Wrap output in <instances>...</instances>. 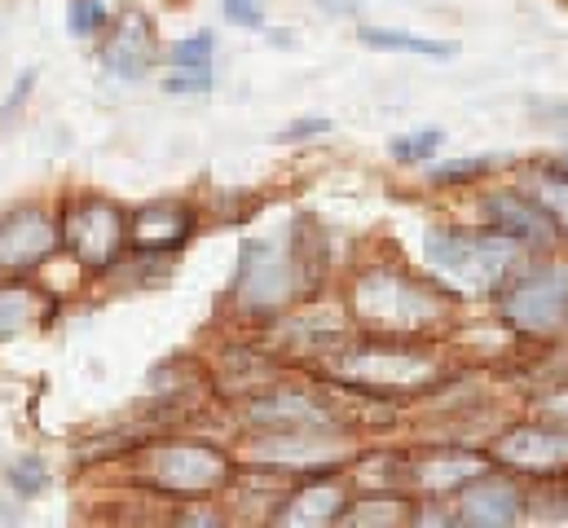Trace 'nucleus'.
Returning <instances> with one entry per match:
<instances>
[{"label":"nucleus","instance_id":"nucleus-1","mask_svg":"<svg viewBox=\"0 0 568 528\" xmlns=\"http://www.w3.org/2000/svg\"><path fill=\"white\" fill-rule=\"evenodd\" d=\"M427 268L454 295H494L520 261V243L507 234H427Z\"/></svg>","mask_w":568,"mask_h":528},{"label":"nucleus","instance_id":"nucleus-2","mask_svg":"<svg viewBox=\"0 0 568 528\" xmlns=\"http://www.w3.org/2000/svg\"><path fill=\"white\" fill-rule=\"evenodd\" d=\"M353 317L375 335L410 339L440 317V299L432 286L397 268H371L353 282Z\"/></svg>","mask_w":568,"mask_h":528},{"label":"nucleus","instance_id":"nucleus-3","mask_svg":"<svg viewBox=\"0 0 568 528\" xmlns=\"http://www.w3.org/2000/svg\"><path fill=\"white\" fill-rule=\"evenodd\" d=\"M331 370L348 388H362V393H379V396L415 393V388H424V384L436 379V362L427 357L424 348H410L406 339H393V335L362 339L357 348H348L344 357H335Z\"/></svg>","mask_w":568,"mask_h":528},{"label":"nucleus","instance_id":"nucleus-4","mask_svg":"<svg viewBox=\"0 0 568 528\" xmlns=\"http://www.w3.org/2000/svg\"><path fill=\"white\" fill-rule=\"evenodd\" d=\"M138 476L159 494H181V498H203L230 485V458L216 445L203 440H163L150 445L138 458Z\"/></svg>","mask_w":568,"mask_h":528},{"label":"nucleus","instance_id":"nucleus-5","mask_svg":"<svg viewBox=\"0 0 568 528\" xmlns=\"http://www.w3.org/2000/svg\"><path fill=\"white\" fill-rule=\"evenodd\" d=\"M503 322L520 335L547 339L568 331V264H538L503 291Z\"/></svg>","mask_w":568,"mask_h":528},{"label":"nucleus","instance_id":"nucleus-6","mask_svg":"<svg viewBox=\"0 0 568 528\" xmlns=\"http://www.w3.org/2000/svg\"><path fill=\"white\" fill-rule=\"evenodd\" d=\"M62 243H67V252L84 264V268L102 273V268H111V264L120 261V252L129 243V221H124V212L111 199L89 194V199L67 203Z\"/></svg>","mask_w":568,"mask_h":528},{"label":"nucleus","instance_id":"nucleus-7","mask_svg":"<svg viewBox=\"0 0 568 528\" xmlns=\"http://www.w3.org/2000/svg\"><path fill=\"white\" fill-rule=\"evenodd\" d=\"M494 463H503L507 471L534 476V480H556V476L568 471V427H556V423H520V427H511V431L498 436Z\"/></svg>","mask_w":568,"mask_h":528},{"label":"nucleus","instance_id":"nucleus-8","mask_svg":"<svg viewBox=\"0 0 568 528\" xmlns=\"http://www.w3.org/2000/svg\"><path fill=\"white\" fill-rule=\"evenodd\" d=\"M295 252H286L270 238H256L243 247V273H239V299L256 313L265 308H278L291 299V286H295Z\"/></svg>","mask_w":568,"mask_h":528},{"label":"nucleus","instance_id":"nucleus-9","mask_svg":"<svg viewBox=\"0 0 568 528\" xmlns=\"http://www.w3.org/2000/svg\"><path fill=\"white\" fill-rule=\"evenodd\" d=\"M62 230L40 207H13L0 216V273H27L58 247Z\"/></svg>","mask_w":568,"mask_h":528},{"label":"nucleus","instance_id":"nucleus-10","mask_svg":"<svg viewBox=\"0 0 568 528\" xmlns=\"http://www.w3.org/2000/svg\"><path fill=\"white\" fill-rule=\"evenodd\" d=\"M525 511V498L511 480H498V476H476L458 489V520L463 525H516Z\"/></svg>","mask_w":568,"mask_h":528},{"label":"nucleus","instance_id":"nucleus-11","mask_svg":"<svg viewBox=\"0 0 568 528\" xmlns=\"http://www.w3.org/2000/svg\"><path fill=\"white\" fill-rule=\"evenodd\" d=\"M154 49H159L154 22H150L145 13H124V18L111 27V40H106V49H102V62H106V71L120 75V80H142L145 71L154 67Z\"/></svg>","mask_w":568,"mask_h":528},{"label":"nucleus","instance_id":"nucleus-12","mask_svg":"<svg viewBox=\"0 0 568 528\" xmlns=\"http://www.w3.org/2000/svg\"><path fill=\"white\" fill-rule=\"evenodd\" d=\"M485 207H489L494 230L507 234V238H516V243H547L556 234V225H551V216L542 212L538 199H520V194L503 190V194H489Z\"/></svg>","mask_w":568,"mask_h":528},{"label":"nucleus","instance_id":"nucleus-13","mask_svg":"<svg viewBox=\"0 0 568 528\" xmlns=\"http://www.w3.org/2000/svg\"><path fill=\"white\" fill-rule=\"evenodd\" d=\"M190 225H194L190 207H181V203H150V207H142L129 221V238L142 252H176L190 238Z\"/></svg>","mask_w":568,"mask_h":528},{"label":"nucleus","instance_id":"nucleus-14","mask_svg":"<svg viewBox=\"0 0 568 528\" xmlns=\"http://www.w3.org/2000/svg\"><path fill=\"white\" fill-rule=\"evenodd\" d=\"M485 454L476 449H432L424 463L410 471V480H419L427 489H463L467 480L485 476Z\"/></svg>","mask_w":568,"mask_h":528},{"label":"nucleus","instance_id":"nucleus-15","mask_svg":"<svg viewBox=\"0 0 568 528\" xmlns=\"http://www.w3.org/2000/svg\"><path fill=\"white\" fill-rule=\"evenodd\" d=\"M339 511H344L339 489L331 480L322 485V476H308L283 502V525H331V520H339Z\"/></svg>","mask_w":568,"mask_h":528},{"label":"nucleus","instance_id":"nucleus-16","mask_svg":"<svg viewBox=\"0 0 568 528\" xmlns=\"http://www.w3.org/2000/svg\"><path fill=\"white\" fill-rule=\"evenodd\" d=\"M247 418L261 423V427H278V431H300V427L322 431V427H335L331 409H326V405H313V400H304V396H291V400H256V405L247 409Z\"/></svg>","mask_w":568,"mask_h":528},{"label":"nucleus","instance_id":"nucleus-17","mask_svg":"<svg viewBox=\"0 0 568 528\" xmlns=\"http://www.w3.org/2000/svg\"><path fill=\"white\" fill-rule=\"evenodd\" d=\"M40 299L44 295L31 291V286H0V339L36 326L40 322Z\"/></svg>","mask_w":568,"mask_h":528},{"label":"nucleus","instance_id":"nucleus-18","mask_svg":"<svg viewBox=\"0 0 568 528\" xmlns=\"http://www.w3.org/2000/svg\"><path fill=\"white\" fill-rule=\"evenodd\" d=\"M362 40L371 44V49H402V53H424V58H454V44H445V40H424V35H406V31H375V27H366L362 31Z\"/></svg>","mask_w":568,"mask_h":528},{"label":"nucleus","instance_id":"nucleus-19","mask_svg":"<svg viewBox=\"0 0 568 528\" xmlns=\"http://www.w3.org/2000/svg\"><path fill=\"white\" fill-rule=\"evenodd\" d=\"M538 203L551 216L556 234L568 238V172H560V167H542L538 172Z\"/></svg>","mask_w":568,"mask_h":528},{"label":"nucleus","instance_id":"nucleus-20","mask_svg":"<svg viewBox=\"0 0 568 528\" xmlns=\"http://www.w3.org/2000/svg\"><path fill=\"white\" fill-rule=\"evenodd\" d=\"M4 480H9V489L22 494V498H36V494L49 489V471H44L40 458H13V463L4 467Z\"/></svg>","mask_w":568,"mask_h":528},{"label":"nucleus","instance_id":"nucleus-21","mask_svg":"<svg viewBox=\"0 0 568 528\" xmlns=\"http://www.w3.org/2000/svg\"><path fill=\"white\" fill-rule=\"evenodd\" d=\"M172 62H176V71H212V35L203 31V35L181 40L172 49Z\"/></svg>","mask_w":568,"mask_h":528},{"label":"nucleus","instance_id":"nucleus-22","mask_svg":"<svg viewBox=\"0 0 568 528\" xmlns=\"http://www.w3.org/2000/svg\"><path fill=\"white\" fill-rule=\"evenodd\" d=\"M436 145H440V132H415V136H397V141L388 145V154H393L397 163H419V159H432V154H436Z\"/></svg>","mask_w":568,"mask_h":528},{"label":"nucleus","instance_id":"nucleus-23","mask_svg":"<svg viewBox=\"0 0 568 528\" xmlns=\"http://www.w3.org/2000/svg\"><path fill=\"white\" fill-rule=\"evenodd\" d=\"M67 18H71V22H67L71 35H93L98 27H106V9H102L98 0H75Z\"/></svg>","mask_w":568,"mask_h":528},{"label":"nucleus","instance_id":"nucleus-24","mask_svg":"<svg viewBox=\"0 0 568 528\" xmlns=\"http://www.w3.org/2000/svg\"><path fill=\"white\" fill-rule=\"evenodd\" d=\"M225 18L234 27H261L265 13H261V0H225Z\"/></svg>","mask_w":568,"mask_h":528},{"label":"nucleus","instance_id":"nucleus-25","mask_svg":"<svg viewBox=\"0 0 568 528\" xmlns=\"http://www.w3.org/2000/svg\"><path fill=\"white\" fill-rule=\"evenodd\" d=\"M163 89H172V93H203V89H212V71H176Z\"/></svg>","mask_w":568,"mask_h":528},{"label":"nucleus","instance_id":"nucleus-26","mask_svg":"<svg viewBox=\"0 0 568 528\" xmlns=\"http://www.w3.org/2000/svg\"><path fill=\"white\" fill-rule=\"evenodd\" d=\"M494 167V159H476V163H458V167H440L436 181H471V176H485Z\"/></svg>","mask_w":568,"mask_h":528},{"label":"nucleus","instance_id":"nucleus-27","mask_svg":"<svg viewBox=\"0 0 568 528\" xmlns=\"http://www.w3.org/2000/svg\"><path fill=\"white\" fill-rule=\"evenodd\" d=\"M31 84H36V71H22V75H18V84H13V98H9V102H4V111H0L4 120H13V115H18V106L31 98Z\"/></svg>","mask_w":568,"mask_h":528},{"label":"nucleus","instance_id":"nucleus-28","mask_svg":"<svg viewBox=\"0 0 568 528\" xmlns=\"http://www.w3.org/2000/svg\"><path fill=\"white\" fill-rule=\"evenodd\" d=\"M331 124L326 120H295L291 129L278 132V141H304V136H317V132H326Z\"/></svg>","mask_w":568,"mask_h":528},{"label":"nucleus","instance_id":"nucleus-29","mask_svg":"<svg viewBox=\"0 0 568 528\" xmlns=\"http://www.w3.org/2000/svg\"><path fill=\"white\" fill-rule=\"evenodd\" d=\"M551 167H560V172H568V154L560 159V163H551Z\"/></svg>","mask_w":568,"mask_h":528},{"label":"nucleus","instance_id":"nucleus-30","mask_svg":"<svg viewBox=\"0 0 568 528\" xmlns=\"http://www.w3.org/2000/svg\"><path fill=\"white\" fill-rule=\"evenodd\" d=\"M331 4H335V9H344V4H348V0H331Z\"/></svg>","mask_w":568,"mask_h":528},{"label":"nucleus","instance_id":"nucleus-31","mask_svg":"<svg viewBox=\"0 0 568 528\" xmlns=\"http://www.w3.org/2000/svg\"><path fill=\"white\" fill-rule=\"evenodd\" d=\"M560 414H565V418H568V405H565V409H560Z\"/></svg>","mask_w":568,"mask_h":528}]
</instances>
